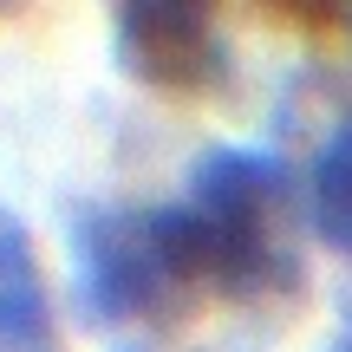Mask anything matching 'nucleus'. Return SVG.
<instances>
[{
  "instance_id": "20e7f679",
  "label": "nucleus",
  "mask_w": 352,
  "mask_h": 352,
  "mask_svg": "<svg viewBox=\"0 0 352 352\" xmlns=\"http://www.w3.org/2000/svg\"><path fill=\"white\" fill-rule=\"evenodd\" d=\"M0 352H65L33 228L0 202Z\"/></svg>"
},
{
  "instance_id": "423d86ee",
  "label": "nucleus",
  "mask_w": 352,
  "mask_h": 352,
  "mask_svg": "<svg viewBox=\"0 0 352 352\" xmlns=\"http://www.w3.org/2000/svg\"><path fill=\"white\" fill-rule=\"evenodd\" d=\"M333 352H352V327H346V333H340V340H333Z\"/></svg>"
},
{
  "instance_id": "7ed1b4c3",
  "label": "nucleus",
  "mask_w": 352,
  "mask_h": 352,
  "mask_svg": "<svg viewBox=\"0 0 352 352\" xmlns=\"http://www.w3.org/2000/svg\"><path fill=\"white\" fill-rule=\"evenodd\" d=\"M118 59L138 85L202 91L222 65L215 46V0H111Z\"/></svg>"
},
{
  "instance_id": "f257e3e1",
  "label": "nucleus",
  "mask_w": 352,
  "mask_h": 352,
  "mask_svg": "<svg viewBox=\"0 0 352 352\" xmlns=\"http://www.w3.org/2000/svg\"><path fill=\"white\" fill-rule=\"evenodd\" d=\"M202 267V287L261 300L294 280V176L280 157L222 144L189 164L183 202H170Z\"/></svg>"
},
{
  "instance_id": "0eeeda50",
  "label": "nucleus",
  "mask_w": 352,
  "mask_h": 352,
  "mask_svg": "<svg viewBox=\"0 0 352 352\" xmlns=\"http://www.w3.org/2000/svg\"><path fill=\"white\" fill-rule=\"evenodd\" d=\"M346 13H352V0H346Z\"/></svg>"
},
{
  "instance_id": "f03ea898",
  "label": "nucleus",
  "mask_w": 352,
  "mask_h": 352,
  "mask_svg": "<svg viewBox=\"0 0 352 352\" xmlns=\"http://www.w3.org/2000/svg\"><path fill=\"white\" fill-rule=\"evenodd\" d=\"M78 314L111 340H164L202 307V267L176 209H98L72 228Z\"/></svg>"
},
{
  "instance_id": "39448f33",
  "label": "nucleus",
  "mask_w": 352,
  "mask_h": 352,
  "mask_svg": "<svg viewBox=\"0 0 352 352\" xmlns=\"http://www.w3.org/2000/svg\"><path fill=\"white\" fill-rule=\"evenodd\" d=\"M307 222L333 254L352 261V118L320 144L314 176H307Z\"/></svg>"
}]
</instances>
